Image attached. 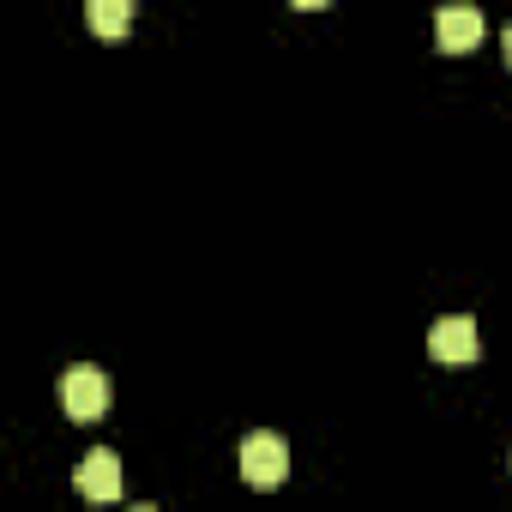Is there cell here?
Instances as JSON below:
<instances>
[{"mask_svg": "<svg viewBox=\"0 0 512 512\" xmlns=\"http://www.w3.org/2000/svg\"><path fill=\"white\" fill-rule=\"evenodd\" d=\"M85 25H91L97 37H121V31L133 25V7H127V0H91V7H85Z\"/></svg>", "mask_w": 512, "mask_h": 512, "instance_id": "obj_6", "label": "cell"}, {"mask_svg": "<svg viewBox=\"0 0 512 512\" xmlns=\"http://www.w3.org/2000/svg\"><path fill=\"white\" fill-rule=\"evenodd\" d=\"M235 458H241V476H247L253 488H278V482L290 476V446H284L278 434H266V428L247 434Z\"/></svg>", "mask_w": 512, "mask_h": 512, "instance_id": "obj_2", "label": "cell"}, {"mask_svg": "<svg viewBox=\"0 0 512 512\" xmlns=\"http://www.w3.org/2000/svg\"><path fill=\"white\" fill-rule=\"evenodd\" d=\"M428 350H434V362H452V368L476 362V356H482L476 320H470V314H446V320H434V332H428Z\"/></svg>", "mask_w": 512, "mask_h": 512, "instance_id": "obj_3", "label": "cell"}, {"mask_svg": "<svg viewBox=\"0 0 512 512\" xmlns=\"http://www.w3.org/2000/svg\"><path fill=\"white\" fill-rule=\"evenodd\" d=\"M434 37H440L446 55H464V49L482 43V13L476 7H440L434 13Z\"/></svg>", "mask_w": 512, "mask_h": 512, "instance_id": "obj_5", "label": "cell"}, {"mask_svg": "<svg viewBox=\"0 0 512 512\" xmlns=\"http://www.w3.org/2000/svg\"><path fill=\"white\" fill-rule=\"evenodd\" d=\"M61 410H67L73 422H97V416L109 410V374L91 368V362L67 368V374H61Z\"/></svg>", "mask_w": 512, "mask_h": 512, "instance_id": "obj_1", "label": "cell"}, {"mask_svg": "<svg viewBox=\"0 0 512 512\" xmlns=\"http://www.w3.org/2000/svg\"><path fill=\"white\" fill-rule=\"evenodd\" d=\"M500 43H506V61H512V25H506V31H500Z\"/></svg>", "mask_w": 512, "mask_h": 512, "instance_id": "obj_7", "label": "cell"}, {"mask_svg": "<svg viewBox=\"0 0 512 512\" xmlns=\"http://www.w3.org/2000/svg\"><path fill=\"white\" fill-rule=\"evenodd\" d=\"M133 512H157V506H133Z\"/></svg>", "mask_w": 512, "mask_h": 512, "instance_id": "obj_8", "label": "cell"}, {"mask_svg": "<svg viewBox=\"0 0 512 512\" xmlns=\"http://www.w3.org/2000/svg\"><path fill=\"white\" fill-rule=\"evenodd\" d=\"M73 482H79L85 500H115V494H121V458H115L109 446H97V452L79 458V476H73Z\"/></svg>", "mask_w": 512, "mask_h": 512, "instance_id": "obj_4", "label": "cell"}]
</instances>
